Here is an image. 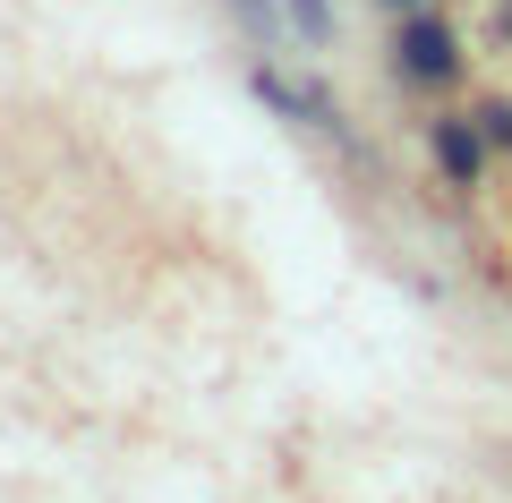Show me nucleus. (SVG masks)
<instances>
[{
	"label": "nucleus",
	"instance_id": "nucleus-1",
	"mask_svg": "<svg viewBox=\"0 0 512 503\" xmlns=\"http://www.w3.org/2000/svg\"><path fill=\"white\" fill-rule=\"evenodd\" d=\"M453 69H461V52H453V35H444L436 18L402 26V77H410V86H444Z\"/></svg>",
	"mask_w": 512,
	"mask_h": 503
},
{
	"label": "nucleus",
	"instance_id": "nucleus-2",
	"mask_svg": "<svg viewBox=\"0 0 512 503\" xmlns=\"http://www.w3.org/2000/svg\"><path fill=\"white\" fill-rule=\"evenodd\" d=\"M436 162L453 171V180H478V137L461 120H436Z\"/></svg>",
	"mask_w": 512,
	"mask_h": 503
},
{
	"label": "nucleus",
	"instance_id": "nucleus-3",
	"mask_svg": "<svg viewBox=\"0 0 512 503\" xmlns=\"http://www.w3.org/2000/svg\"><path fill=\"white\" fill-rule=\"evenodd\" d=\"M478 137H487V145H512V103H487V111H478Z\"/></svg>",
	"mask_w": 512,
	"mask_h": 503
}]
</instances>
